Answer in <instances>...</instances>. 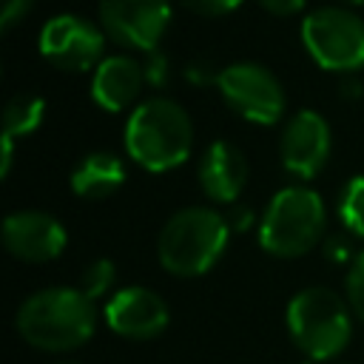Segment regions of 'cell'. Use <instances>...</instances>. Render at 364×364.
Wrapping results in <instances>:
<instances>
[{"label": "cell", "mask_w": 364, "mask_h": 364, "mask_svg": "<svg viewBox=\"0 0 364 364\" xmlns=\"http://www.w3.org/2000/svg\"><path fill=\"white\" fill-rule=\"evenodd\" d=\"M14 327L26 344L46 353H65L94 336L97 310L80 287H46L17 307Z\"/></svg>", "instance_id": "obj_1"}, {"label": "cell", "mask_w": 364, "mask_h": 364, "mask_svg": "<svg viewBox=\"0 0 364 364\" xmlns=\"http://www.w3.org/2000/svg\"><path fill=\"white\" fill-rule=\"evenodd\" d=\"M191 148L193 125L179 102L151 97L131 111L125 122V151L148 173H165L182 165Z\"/></svg>", "instance_id": "obj_2"}, {"label": "cell", "mask_w": 364, "mask_h": 364, "mask_svg": "<svg viewBox=\"0 0 364 364\" xmlns=\"http://www.w3.org/2000/svg\"><path fill=\"white\" fill-rule=\"evenodd\" d=\"M228 219L213 208H182L159 230L156 256L171 276L193 279L208 273L228 247Z\"/></svg>", "instance_id": "obj_3"}, {"label": "cell", "mask_w": 364, "mask_h": 364, "mask_svg": "<svg viewBox=\"0 0 364 364\" xmlns=\"http://www.w3.org/2000/svg\"><path fill=\"white\" fill-rule=\"evenodd\" d=\"M350 304L330 287H304L299 290L287 304V333L296 341L301 353H307L310 361H327L336 358L350 336H353V318Z\"/></svg>", "instance_id": "obj_4"}, {"label": "cell", "mask_w": 364, "mask_h": 364, "mask_svg": "<svg viewBox=\"0 0 364 364\" xmlns=\"http://www.w3.org/2000/svg\"><path fill=\"white\" fill-rule=\"evenodd\" d=\"M324 233V202L313 188L287 185L264 208L259 219V245L279 259L304 256Z\"/></svg>", "instance_id": "obj_5"}, {"label": "cell", "mask_w": 364, "mask_h": 364, "mask_svg": "<svg viewBox=\"0 0 364 364\" xmlns=\"http://www.w3.org/2000/svg\"><path fill=\"white\" fill-rule=\"evenodd\" d=\"M301 43L316 65L353 74L364 65V20L355 11L324 6L301 20Z\"/></svg>", "instance_id": "obj_6"}, {"label": "cell", "mask_w": 364, "mask_h": 364, "mask_svg": "<svg viewBox=\"0 0 364 364\" xmlns=\"http://www.w3.org/2000/svg\"><path fill=\"white\" fill-rule=\"evenodd\" d=\"M216 88L225 105L247 122L273 125L284 114V88L273 71L259 63H233L219 68Z\"/></svg>", "instance_id": "obj_7"}, {"label": "cell", "mask_w": 364, "mask_h": 364, "mask_svg": "<svg viewBox=\"0 0 364 364\" xmlns=\"http://www.w3.org/2000/svg\"><path fill=\"white\" fill-rule=\"evenodd\" d=\"M37 48L54 68L82 74L105 60V31L80 14H57L40 28Z\"/></svg>", "instance_id": "obj_8"}, {"label": "cell", "mask_w": 364, "mask_h": 364, "mask_svg": "<svg viewBox=\"0 0 364 364\" xmlns=\"http://www.w3.org/2000/svg\"><path fill=\"white\" fill-rule=\"evenodd\" d=\"M171 26V0H100V28L131 51H154Z\"/></svg>", "instance_id": "obj_9"}, {"label": "cell", "mask_w": 364, "mask_h": 364, "mask_svg": "<svg viewBox=\"0 0 364 364\" xmlns=\"http://www.w3.org/2000/svg\"><path fill=\"white\" fill-rule=\"evenodd\" d=\"M330 145H333V136H330L327 119L304 108L296 117H290V122L284 125L279 139V156L287 173H293L296 179H313L327 165Z\"/></svg>", "instance_id": "obj_10"}, {"label": "cell", "mask_w": 364, "mask_h": 364, "mask_svg": "<svg viewBox=\"0 0 364 364\" xmlns=\"http://www.w3.org/2000/svg\"><path fill=\"white\" fill-rule=\"evenodd\" d=\"M105 324L122 336V338H134V341H148L165 333L171 313L168 304L159 293H154L151 287H122L117 290L105 307H102Z\"/></svg>", "instance_id": "obj_11"}, {"label": "cell", "mask_w": 364, "mask_h": 364, "mask_svg": "<svg viewBox=\"0 0 364 364\" xmlns=\"http://www.w3.org/2000/svg\"><path fill=\"white\" fill-rule=\"evenodd\" d=\"M65 228L46 210H14L3 219V245L23 262H51L65 250Z\"/></svg>", "instance_id": "obj_12"}, {"label": "cell", "mask_w": 364, "mask_h": 364, "mask_svg": "<svg viewBox=\"0 0 364 364\" xmlns=\"http://www.w3.org/2000/svg\"><path fill=\"white\" fill-rule=\"evenodd\" d=\"M199 185L205 188V193L213 202H225V205L236 202L247 185L245 154L225 139L210 142L199 162Z\"/></svg>", "instance_id": "obj_13"}, {"label": "cell", "mask_w": 364, "mask_h": 364, "mask_svg": "<svg viewBox=\"0 0 364 364\" xmlns=\"http://www.w3.org/2000/svg\"><path fill=\"white\" fill-rule=\"evenodd\" d=\"M145 85V71L142 63L125 54L105 57L91 77V97L102 111H125L142 91Z\"/></svg>", "instance_id": "obj_14"}, {"label": "cell", "mask_w": 364, "mask_h": 364, "mask_svg": "<svg viewBox=\"0 0 364 364\" xmlns=\"http://www.w3.org/2000/svg\"><path fill=\"white\" fill-rule=\"evenodd\" d=\"M125 185V165L117 154L94 151L71 171V191L80 199H108Z\"/></svg>", "instance_id": "obj_15"}, {"label": "cell", "mask_w": 364, "mask_h": 364, "mask_svg": "<svg viewBox=\"0 0 364 364\" xmlns=\"http://www.w3.org/2000/svg\"><path fill=\"white\" fill-rule=\"evenodd\" d=\"M46 117V100L37 94H14L3 111V136L20 139L40 128Z\"/></svg>", "instance_id": "obj_16"}, {"label": "cell", "mask_w": 364, "mask_h": 364, "mask_svg": "<svg viewBox=\"0 0 364 364\" xmlns=\"http://www.w3.org/2000/svg\"><path fill=\"white\" fill-rule=\"evenodd\" d=\"M338 216H341V225L353 236H361L364 239V176H353L341 188Z\"/></svg>", "instance_id": "obj_17"}, {"label": "cell", "mask_w": 364, "mask_h": 364, "mask_svg": "<svg viewBox=\"0 0 364 364\" xmlns=\"http://www.w3.org/2000/svg\"><path fill=\"white\" fill-rule=\"evenodd\" d=\"M114 282H117V267H114V262H111V259H97V262H91V264L82 270V276H80V290H82L91 301H97V299H102V296L114 287Z\"/></svg>", "instance_id": "obj_18"}, {"label": "cell", "mask_w": 364, "mask_h": 364, "mask_svg": "<svg viewBox=\"0 0 364 364\" xmlns=\"http://www.w3.org/2000/svg\"><path fill=\"white\" fill-rule=\"evenodd\" d=\"M347 304L358 316V321H364V250L353 259L347 270Z\"/></svg>", "instance_id": "obj_19"}, {"label": "cell", "mask_w": 364, "mask_h": 364, "mask_svg": "<svg viewBox=\"0 0 364 364\" xmlns=\"http://www.w3.org/2000/svg\"><path fill=\"white\" fill-rule=\"evenodd\" d=\"M185 9L205 14V17H219V14H230L242 6V0H179Z\"/></svg>", "instance_id": "obj_20"}, {"label": "cell", "mask_w": 364, "mask_h": 364, "mask_svg": "<svg viewBox=\"0 0 364 364\" xmlns=\"http://www.w3.org/2000/svg\"><path fill=\"white\" fill-rule=\"evenodd\" d=\"M142 71H145V82H148V85H165L168 77H171V63H168L165 54L151 51L148 60L142 63Z\"/></svg>", "instance_id": "obj_21"}, {"label": "cell", "mask_w": 364, "mask_h": 364, "mask_svg": "<svg viewBox=\"0 0 364 364\" xmlns=\"http://www.w3.org/2000/svg\"><path fill=\"white\" fill-rule=\"evenodd\" d=\"M34 0H3V11H0V28L11 31L28 11H31Z\"/></svg>", "instance_id": "obj_22"}, {"label": "cell", "mask_w": 364, "mask_h": 364, "mask_svg": "<svg viewBox=\"0 0 364 364\" xmlns=\"http://www.w3.org/2000/svg\"><path fill=\"white\" fill-rule=\"evenodd\" d=\"M185 77L193 82V85H205V82H213L216 85V80H219V71H213L205 60H193L188 68H185Z\"/></svg>", "instance_id": "obj_23"}, {"label": "cell", "mask_w": 364, "mask_h": 364, "mask_svg": "<svg viewBox=\"0 0 364 364\" xmlns=\"http://www.w3.org/2000/svg\"><path fill=\"white\" fill-rule=\"evenodd\" d=\"M259 3L264 11H270L276 17H290V14H299L307 0H259Z\"/></svg>", "instance_id": "obj_24"}, {"label": "cell", "mask_w": 364, "mask_h": 364, "mask_svg": "<svg viewBox=\"0 0 364 364\" xmlns=\"http://www.w3.org/2000/svg\"><path fill=\"white\" fill-rule=\"evenodd\" d=\"M225 219H228V228L230 230H247L253 225V210L245 208V205H233Z\"/></svg>", "instance_id": "obj_25"}, {"label": "cell", "mask_w": 364, "mask_h": 364, "mask_svg": "<svg viewBox=\"0 0 364 364\" xmlns=\"http://www.w3.org/2000/svg\"><path fill=\"white\" fill-rule=\"evenodd\" d=\"M324 256L330 259V262H347L350 259V245L341 239V236H330L327 242H324Z\"/></svg>", "instance_id": "obj_26"}, {"label": "cell", "mask_w": 364, "mask_h": 364, "mask_svg": "<svg viewBox=\"0 0 364 364\" xmlns=\"http://www.w3.org/2000/svg\"><path fill=\"white\" fill-rule=\"evenodd\" d=\"M11 159H14V139H6L3 136V165H0V173L3 176L11 173Z\"/></svg>", "instance_id": "obj_27"}, {"label": "cell", "mask_w": 364, "mask_h": 364, "mask_svg": "<svg viewBox=\"0 0 364 364\" xmlns=\"http://www.w3.org/2000/svg\"><path fill=\"white\" fill-rule=\"evenodd\" d=\"M341 97H347V100H355L358 94H361V82L355 80V77H347V80H341Z\"/></svg>", "instance_id": "obj_28"}, {"label": "cell", "mask_w": 364, "mask_h": 364, "mask_svg": "<svg viewBox=\"0 0 364 364\" xmlns=\"http://www.w3.org/2000/svg\"><path fill=\"white\" fill-rule=\"evenodd\" d=\"M347 3H353V6H361V3H364V0H347Z\"/></svg>", "instance_id": "obj_29"}, {"label": "cell", "mask_w": 364, "mask_h": 364, "mask_svg": "<svg viewBox=\"0 0 364 364\" xmlns=\"http://www.w3.org/2000/svg\"><path fill=\"white\" fill-rule=\"evenodd\" d=\"M307 364H316V361H307Z\"/></svg>", "instance_id": "obj_30"}]
</instances>
